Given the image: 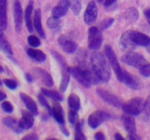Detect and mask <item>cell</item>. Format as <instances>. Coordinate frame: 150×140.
Listing matches in <instances>:
<instances>
[{
    "instance_id": "obj_5",
    "label": "cell",
    "mask_w": 150,
    "mask_h": 140,
    "mask_svg": "<svg viewBox=\"0 0 150 140\" xmlns=\"http://www.w3.org/2000/svg\"><path fill=\"white\" fill-rule=\"evenodd\" d=\"M121 60L128 66L138 69H142L149 63L142 55L133 52H128L127 54L122 56Z\"/></svg>"
},
{
    "instance_id": "obj_11",
    "label": "cell",
    "mask_w": 150,
    "mask_h": 140,
    "mask_svg": "<svg viewBox=\"0 0 150 140\" xmlns=\"http://www.w3.org/2000/svg\"><path fill=\"white\" fill-rule=\"evenodd\" d=\"M119 81L133 90H138L141 88V83L139 79L125 70H123L122 77Z\"/></svg>"
},
{
    "instance_id": "obj_2",
    "label": "cell",
    "mask_w": 150,
    "mask_h": 140,
    "mask_svg": "<svg viewBox=\"0 0 150 140\" xmlns=\"http://www.w3.org/2000/svg\"><path fill=\"white\" fill-rule=\"evenodd\" d=\"M51 53L60 65V69H61V80H60V91L61 92H65L67 89L69 81H70L69 67L68 66L66 62L65 61L64 58L59 53H57L55 51H53V50L51 51Z\"/></svg>"
},
{
    "instance_id": "obj_32",
    "label": "cell",
    "mask_w": 150,
    "mask_h": 140,
    "mask_svg": "<svg viewBox=\"0 0 150 140\" xmlns=\"http://www.w3.org/2000/svg\"><path fill=\"white\" fill-rule=\"evenodd\" d=\"M41 93L44 95H46L47 97L52 98L54 101L61 102V101L63 100V97L59 92H56V91L48 90V89H46L43 88V89H41Z\"/></svg>"
},
{
    "instance_id": "obj_29",
    "label": "cell",
    "mask_w": 150,
    "mask_h": 140,
    "mask_svg": "<svg viewBox=\"0 0 150 140\" xmlns=\"http://www.w3.org/2000/svg\"><path fill=\"white\" fill-rule=\"evenodd\" d=\"M139 17V12L134 7H131L126 10L125 14V18L129 23H135Z\"/></svg>"
},
{
    "instance_id": "obj_7",
    "label": "cell",
    "mask_w": 150,
    "mask_h": 140,
    "mask_svg": "<svg viewBox=\"0 0 150 140\" xmlns=\"http://www.w3.org/2000/svg\"><path fill=\"white\" fill-rule=\"evenodd\" d=\"M88 47L90 50H97L102 46L103 43V36L96 27H91L88 30Z\"/></svg>"
},
{
    "instance_id": "obj_17",
    "label": "cell",
    "mask_w": 150,
    "mask_h": 140,
    "mask_svg": "<svg viewBox=\"0 0 150 140\" xmlns=\"http://www.w3.org/2000/svg\"><path fill=\"white\" fill-rule=\"evenodd\" d=\"M8 27V0H0V29Z\"/></svg>"
},
{
    "instance_id": "obj_22",
    "label": "cell",
    "mask_w": 150,
    "mask_h": 140,
    "mask_svg": "<svg viewBox=\"0 0 150 140\" xmlns=\"http://www.w3.org/2000/svg\"><path fill=\"white\" fill-rule=\"evenodd\" d=\"M34 72L39 77L42 83L46 86L51 88L54 86V80H53L52 77L50 73L45 71L44 69H41V68H35V69H34Z\"/></svg>"
},
{
    "instance_id": "obj_21",
    "label": "cell",
    "mask_w": 150,
    "mask_h": 140,
    "mask_svg": "<svg viewBox=\"0 0 150 140\" xmlns=\"http://www.w3.org/2000/svg\"><path fill=\"white\" fill-rule=\"evenodd\" d=\"M33 26L40 36L43 38H45L46 34L42 26V21H41V11L40 8H38L35 11L34 17H33Z\"/></svg>"
},
{
    "instance_id": "obj_13",
    "label": "cell",
    "mask_w": 150,
    "mask_h": 140,
    "mask_svg": "<svg viewBox=\"0 0 150 140\" xmlns=\"http://www.w3.org/2000/svg\"><path fill=\"white\" fill-rule=\"evenodd\" d=\"M98 16V8L96 2L92 1L89 2L84 13V21L86 24H93L96 21Z\"/></svg>"
},
{
    "instance_id": "obj_4",
    "label": "cell",
    "mask_w": 150,
    "mask_h": 140,
    "mask_svg": "<svg viewBox=\"0 0 150 140\" xmlns=\"http://www.w3.org/2000/svg\"><path fill=\"white\" fill-rule=\"evenodd\" d=\"M80 72L90 82L91 84H99L100 83L99 77L96 75V72L93 70L91 64L87 62L85 58H80L79 59L78 65L77 66Z\"/></svg>"
},
{
    "instance_id": "obj_34",
    "label": "cell",
    "mask_w": 150,
    "mask_h": 140,
    "mask_svg": "<svg viewBox=\"0 0 150 140\" xmlns=\"http://www.w3.org/2000/svg\"><path fill=\"white\" fill-rule=\"evenodd\" d=\"M68 119L71 125H75L77 122H79V116L77 111L70 109L68 114Z\"/></svg>"
},
{
    "instance_id": "obj_27",
    "label": "cell",
    "mask_w": 150,
    "mask_h": 140,
    "mask_svg": "<svg viewBox=\"0 0 150 140\" xmlns=\"http://www.w3.org/2000/svg\"><path fill=\"white\" fill-rule=\"evenodd\" d=\"M27 54L31 59L38 63H43L47 59V56L44 52L34 48H29L27 50Z\"/></svg>"
},
{
    "instance_id": "obj_24",
    "label": "cell",
    "mask_w": 150,
    "mask_h": 140,
    "mask_svg": "<svg viewBox=\"0 0 150 140\" xmlns=\"http://www.w3.org/2000/svg\"><path fill=\"white\" fill-rule=\"evenodd\" d=\"M33 6H34V1L30 0L28 4H27V8H26L25 13H24V20H25L26 27H27V30L30 33H32L33 31V19H32Z\"/></svg>"
},
{
    "instance_id": "obj_54",
    "label": "cell",
    "mask_w": 150,
    "mask_h": 140,
    "mask_svg": "<svg viewBox=\"0 0 150 140\" xmlns=\"http://www.w3.org/2000/svg\"><path fill=\"white\" fill-rule=\"evenodd\" d=\"M148 23L149 24V25H150V21H148Z\"/></svg>"
},
{
    "instance_id": "obj_1",
    "label": "cell",
    "mask_w": 150,
    "mask_h": 140,
    "mask_svg": "<svg viewBox=\"0 0 150 140\" xmlns=\"http://www.w3.org/2000/svg\"><path fill=\"white\" fill-rule=\"evenodd\" d=\"M91 64L102 83H108L111 77L110 64L105 56L99 52H94L91 55Z\"/></svg>"
},
{
    "instance_id": "obj_47",
    "label": "cell",
    "mask_w": 150,
    "mask_h": 140,
    "mask_svg": "<svg viewBox=\"0 0 150 140\" xmlns=\"http://www.w3.org/2000/svg\"><path fill=\"white\" fill-rule=\"evenodd\" d=\"M25 78H26V80H27V81L29 83H33V76H32L30 74H29V73H27V74L25 75Z\"/></svg>"
},
{
    "instance_id": "obj_3",
    "label": "cell",
    "mask_w": 150,
    "mask_h": 140,
    "mask_svg": "<svg viewBox=\"0 0 150 140\" xmlns=\"http://www.w3.org/2000/svg\"><path fill=\"white\" fill-rule=\"evenodd\" d=\"M144 100L141 97H134L122 104V110L127 114L131 116H138L144 112Z\"/></svg>"
},
{
    "instance_id": "obj_23",
    "label": "cell",
    "mask_w": 150,
    "mask_h": 140,
    "mask_svg": "<svg viewBox=\"0 0 150 140\" xmlns=\"http://www.w3.org/2000/svg\"><path fill=\"white\" fill-rule=\"evenodd\" d=\"M69 8L66 0H60L58 4L52 11V15L57 18H61L66 15L69 11Z\"/></svg>"
},
{
    "instance_id": "obj_53",
    "label": "cell",
    "mask_w": 150,
    "mask_h": 140,
    "mask_svg": "<svg viewBox=\"0 0 150 140\" xmlns=\"http://www.w3.org/2000/svg\"><path fill=\"white\" fill-rule=\"evenodd\" d=\"M2 83H3V82H2V80H0V86H2Z\"/></svg>"
},
{
    "instance_id": "obj_25",
    "label": "cell",
    "mask_w": 150,
    "mask_h": 140,
    "mask_svg": "<svg viewBox=\"0 0 150 140\" xmlns=\"http://www.w3.org/2000/svg\"><path fill=\"white\" fill-rule=\"evenodd\" d=\"M69 72H70V75H71L72 77L76 79L80 85L84 86L86 89H89V88L91 87V83L80 72V71L77 69V66L69 67Z\"/></svg>"
},
{
    "instance_id": "obj_20",
    "label": "cell",
    "mask_w": 150,
    "mask_h": 140,
    "mask_svg": "<svg viewBox=\"0 0 150 140\" xmlns=\"http://www.w3.org/2000/svg\"><path fill=\"white\" fill-rule=\"evenodd\" d=\"M119 45L121 48L123 50L128 52H132L135 48L136 46L133 44V42L131 40L129 35V31H126L122 35L120 40H119Z\"/></svg>"
},
{
    "instance_id": "obj_38",
    "label": "cell",
    "mask_w": 150,
    "mask_h": 140,
    "mask_svg": "<svg viewBox=\"0 0 150 140\" xmlns=\"http://www.w3.org/2000/svg\"><path fill=\"white\" fill-rule=\"evenodd\" d=\"M114 22V19L112 18H107L106 19H104L103 21H101L99 24V28L102 30H105L109 28Z\"/></svg>"
},
{
    "instance_id": "obj_14",
    "label": "cell",
    "mask_w": 150,
    "mask_h": 140,
    "mask_svg": "<svg viewBox=\"0 0 150 140\" xmlns=\"http://www.w3.org/2000/svg\"><path fill=\"white\" fill-rule=\"evenodd\" d=\"M13 20L15 24L16 31L19 33L22 27L23 21V10L21 2L18 0H16L13 5Z\"/></svg>"
},
{
    "instance_id": "obj_51",
    "label": "cell",
    "mask_w": 150,
    "mask_h": 140,
    "mask_svg": "<svg viewBox=\"0 0 150 140\" xmlns=\"http://www.w3.org/2000/svg\"><path fill=\"white\" fill-rule=\"evenodd\" d=\"M146 50H147V52H148V53L150 54V44L146 47Z\"/></svg>"
},
{
    "instance_id": "obj_16",
    "label": "cell",
    "mask_w": 150,
    "mask_h": 140,
    "mask_svg": "<svg viewBox=\"0 0 150 140\" xmlns=\"http://www.w3.org/2000/svg\"><path fill=\"white\" fill-rule=\"evenodd\" d=\"M21 114H22V117L21 119L18 121L20 128L23 131L31 128L34 124V117H33L34 115L29 111L25 110H23L21 112Z\"/></svg>"
},
{
    "instance_id": "obj_15",
    "label": "cell",
    "mask_w": 150,
    "mask_h": 140,
    "mask_svg": "<svg viewBox=\"0 0 150 140\" xmlns=\"http://www.w3.org/2000/svg\"><path fill=\"white\" fill-rule=\"evenodd\" d=\"M58 44L61 47L62 50L67 54H72L77 49V44L65 36H61L59 37Z\"/></svg>"
},
{
    "instance_id": "obj_49",
    "label": "cell",
    "mask_w": 150,
    "mask_h": 140,
    "mask_svg": "<svg viewBox=\"0 0 150 140\" xmlns=\"http://www.w3.org/2000/svg\"><path fill=\"white\" fill-rule=\"evenodd\" d=\"M114 136H115V139H116V140H124L125 139V138L122 136V134H120L119 133H116V134H115Z\"/></svg>"
},
{
    "instance_id": "obj_40",
    "label": "cell",
    "mask_w": 150,
    "mask_h": 140,
    "mask_svg": "<svg viewBox=\"0 0 150 140\" xmlns=\"http://www.w3.org/2000/svg\"><path fill=\"white\" fill-rule=\"evenodd\" d=\"M2 82L8 89H11V90H14L17 88V83L12 79H4Z\"/></svg>"
},
{
    "instance_id": "obj_44",
    "label": "cell",
    "mask_w": 150,
    "mask_h": 140,
    "mask_svg": "<svg viewBox=\"0 0 150 140\" xmlns=\"http://www.w3.org/2000/svg\"><path fill=\"white\" fill-rule=\"evenodd\" d=\"M94 138L97 140H104L105 139V136L102 132H97L95 134Z\"/></svg>"
},
{
    "instance_id": "obj_36",
    "label": "cell",
    "mask_w": 150,
    "mask_h": 140,
    "mask_svg": "<svg viewBox=\"0 0 150 140\" xmlns=\"http://www.w3.org/2000/svg\"><path fill=\"white\" fill-rule=\"evenodd\" d=\"M27 42L30 44L31 47H38L41 44V40H40L39 38H38L35 36H30L27 38Z\"/></svg>"
},
{
    "instance_id": "obj_35",
    "label": "cell",
    "mask_w": 150,
    "mask_h": 140,
    "mask_svg": "<svg viewBox=\"0 0 150 140\" xmlns=\"http://www.w3.org/2000/svg\"><path fill=\"white\" fill-rule=\"evenodd\" d=\"M60 25V20L57 17L52 16L47 20V26L50 29H56Z\"/></svg>"
},
{
    "instance_id": "obj_8",
    "label": "cell",
    "mask_w": 150,
    "mask_h": 140,
    "mask_svg": "<svg viewBox=\"0 0 150 140\" xmlns=\"http://www.w3.org/2000/svg\"><path fill=\"white\" fill-rule=\"evenodd\" d=\"M122 121L123 123L125 130L128 132V139L130 140H139L141 139L139 136L137 135L136 125H135V119L132 116L125 114L122 116Z\"/></svg>"
},
{
    "instance_id": "obj_26",
    "label": "cell",
    "mask_w": 150,
    "mask_h": 140,
    "mask_svg": "<svg viewBox=\"0 0 150 140\" xmlns=\"http://www.w3.org/2000/svg\"><path fill=\"white\" fill-rule=\"evenodd\" d=\"M0 51L8 55H13V54L12 47L5 36L4 30L1 29H0Z\"/></svg>"
},
{
    "instance_id": "obj_48",
    "label": "cell",
    "mask_w": 150,
    "mask_h": 140,
    "mask_svg": "<svg viewBox=\"0 0 150 140\" xmlns=\"http://www.w3.org/2000/svg\"><path fill=\"white\" fill-rule=\"evenodd\" d=\"M6 98H7L6 94H5L4 92H2V91H0V102L4 101Z\"/></svg>"
},
{
    "instance_id": "obj_28",
    "label": "cell",
    "mask_w": 150,
    "mask_h": 140,
    "mask_svg": "<svg viewBox=\"0 0 150 140\" xmlns=\"http://www.w3.org/2000/svg\"><path fill=\"white\" fill-rule=\"evenodd\" d=\"M2 122L4 125L8 128H11L16 134H21L23 130L20 128L19 123L16 119L12 117H5L2 119Z\"/></svg>"
},
{
    "instance_id": "obj_10",
    "label": "cell",
    "mask_w": 150,
    "mask_h": 140,
    "mask_svg": "<svg viewBox=\"0 0 150 140\" xmlns=\"http://www.w3.org/2000/svg\"><path fill=\"white\" fill-rule=\"evenodd\" d=\"M111 118V115L103 111L94 112L89 116L88 119V123L89 126L93 129L98 128L103 122L109 120Z\"/></svg>"
},
{
    "instance_id": "obj_9",
    "label": "cell",
    "mask_w": 150,
    "mask_h": 140,
    "mask_svg": "<svg viewBox=\"0 0 150 140\" xmlns=\"http://www.w3.org/2000/svg\"><path fill=\"white\" fill-rule=\"evenodd\" d=\"M96 93L99 95V97L103 99L105 102L111 105L115 108H119L122 106V100L117 95L103 89H98L96 90Z\"/></svg>"
},
{
    "instance_id": "obj_46",
    "label": "cell",
    "mask_w": 150,
    "mask_h": 140,
    "mask_svg": "<svg viewBox=\"0 0 150 140\" xmlns=\"http://www.w3.org/2000/svg\"><path fill=\"white\" fill-rule=\"evenodd\" d=\"M144 14L145 15V16L146 17L147 21H150V8H148L144 10Z\"/></svg>"
},
{
    "instance_id": "obj_43",
    "label": "cell",
    "mask_w": 150,
    "mask_h": 140,
    "mask_svg": "<svg viewBox=\"0 0 150 140\" xmlns=\"http://www.w3.org/2000/svg\"><path fill=\"white\" fill-rule=\"evenodd\" d=\"M23 140H38V136L36 134L32 133V134H28V135L25 136L24 138H22Z\"/></svg>"
},
{
    "instance_id": "obj_30",
    "label": "cell",
    "mask_w": 150,
    "mask_h": 140,
    "mask_svg": "<svg viewBox=\"0 0 150 140\" xmlns=\"http://www.w3.org/2000/svg\"><path fill=\"white\" fill-rule=\"evenodd\" d=\"M68 105L70 109L75 111H79L81 106L80 97L76 94H71L68 97Z\"/></svg>"
},
{
    "instance_id": "obj_45",
    "label": "cell",
    "mask_w": 150,
    "mask_h": 140,
    "mask_svg": "<svg viewBox=\"0 0 150 140\" xmlns=\"http://www.w3.org/2000/svg\"><path fill=\"white\" fill-rule=\"evenodd\" d=\"M116 0H105V3H104V5L105 7H110L112 5L115 3Z\"/></svg>"
},
{
    "instance_id": "obj_31",
    "label": "cell",
    "mask_w": 150,
    "mask_h": 140,
    "mask_svg": "<svg viewBox=\"0 0 150 140\" xmlns=\"http://www.w3.org/2000/svg\"><path fill=\"white\" fill-rule=\"evenodd\" d=\"M66 2L74 15L78 16L80 14L82 9L81 0H66Z\"/></svg>"
},
{
    "instance_id": "obj_33",
    "label": "cell",
    "mask_w": 150,
    "mask_h": 140,
    "mask_svg": "<svg viewBox=\"0 0 150 140\" xmlns=\"http://www.w3.org/2000/svg\"><path fill=\"white\" fill-rule=\"evenodd\" d=\"M74 139L75 140H86V137L85 136L84 134L82 131L81 124L80 122H77L75 125V134H74Z\"/></svg>"
},
{
    "instance_id": "obj_12",
    "label": "cell",
    "mask_w": 150,
    "mask_h": 140,
    "mask_svg": "<svg viewBox=\"0 0 150 140\" xmlns=\"http://www.w3.org/2000/svg\"><path fill=\"white\" fill-rule=\"evenodd\" d=\"M129 37L135 46L146 47L150 44V37L144 33L135 30H128Z\"/></svg>"
},
{
    "instance_id": "obj_41",
    "label": "cell",
    "mask_w": 150,
    "mask_h": 140,
    "mask_svg": "<svg viewBox=\"0 0 150 140\" xmlns=\"http://www.w3.org/2000/svg\"><path fill=\"white\" fill-rule=\"evenodd\" d=\"M144 112L146 116L148 118H150V95L146 98L144 102Z\"/></svg>"
},
{
    "instance_id": "obj_19",
    "label": "cell",
    "mask_w": 150,
    "mask_h": 140,
    "mask_svg": "<svg viewBox=\"0 0 150 140\" xmlns=\"http://www.w3.org/2000/svg\"><path fill=\"white\" fill-rule=\"evenodd\" d=\"M52 110V117L54 118L56 122L59 124V125H64V113H63V108L59 102L55 101L53 102Z\"/></svg>"
},
{
    "instance_id": "obj_42",
    "label": "cell",
    "mask_w": 150,
    "mask_h": 140,
    "mask_svg": "<svg viewBox=\"0 0 150 140\" xmlns=\"http://www.w3.org/2000/svg\"><path fill=\"white\" fill-rule=\"evenodd\" d=\"M140 73L142 76L146 77H150V63H148L147 65H146L144 67H143L142 69H139Z\"/></svg>"
},
{
    "instance_id": "obj_50",
    "label": "cell",
    "mask_w": 150,
    "mask_h": 140,
    "mask_svg": "<svg viewBox=\"0 0 150 140\" xmlns=\"http://www.w3.org/2000/svg\"><path fill=\"white\" fill-rule=\"evenodd\" d=\"M3 72H4V68L2 67V66H1V65H0V74Z\"/></svg>"
},
{
    "instance_id": "obj_52",
    "label": "cell",
    "mask_w": 150,
    "mask_h": 140,
    "mask_svg": "<svg viewBox=\"0 0 150 140\" xmlns=\"http://www.w3.org/2000/svg\"><path fill=\"white\" fill-rule=\"evenodd\" d=\"M104 0H97V2H99V3H102V2H103Z\"/></svg>"
},
{
    "instance_id": "obj_6",
    "label": "cell",
    "mask_w": 150,
    "mask_h": 140,
    "mask_svg": "<svg viewBox=\"0 0 150 140\" xmlns=\"http://www.w3.org/2000/svg\"><path fill=\"white\" fill-rule=\"evenodd\" d=\"M105 53L110 66L113 69V71H114L118 80H120L124 69H122V67H121L120 63H119V60H118V58L116 57V55L115 53L114 50H112V48L110 45H106L105 47Z\"/></svg>"
},
{
    "instance_id": "obj_39",
    "label": "cell",
    "mask_w": 150,
    "mask_h": 140,
    "mask_svg": "<svg viewBox=\"0 0 150 140\" xmlns=\"http://www.w3.org/2000/svg\"><path fill=\"white\" fill-rule=\"evenodd\" d=\"M2 109L7 114H11L13 112V106L8 101H3L1 105Z\"/></svg>"
},
{
    "instance_id": "obj_18",
    "label": "cell",
    "mask_w": 150,
    "mask_h": 140,
    "mask_svg": "<svg viewBox=\"0 0 150 140\" xmlns=\"http://www.w3.org/2000/svg\"><path fill=\"white\" fill-rule=\"evenodd\" d=\"M19 96L29 112H31L34 116H36V115L38 114V106L37 105H36L35 102L33 100V98L30 97L29 96V95H27V94L22 93V92L19 94Z\"/></svg>"
},
{
    "instance_id": "obj_37",
    "label": "cell",
    "mask_w": 150,
    "mask_h": 140,
    "mask_svg": "<svg viewBox=\"0 0 150 140\" xmlns=\"http://www.w3.org/2000/svg\"><path fill=\"white\" fill-rule=\"evenodd\" d=\"M38 101H39L40 103L43 106H44L45 108H47V109L48 110L49 114H50V116H52V107L50 106V104L48 103L47 100L46 99V98L44 97L43 95H39L38 96Z\"/></svg>"
}]
</instances>
